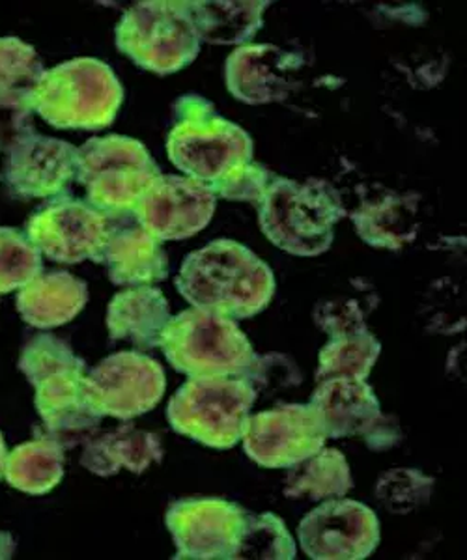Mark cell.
<instances>
[{"instance_id": "ba28073f", "label": "cell", "mask_w": 467, "mask_h": 560, "mask_svg": "<svg viewBox=\"0 0 467 560\" xmlns=\"http://www.w3.org/2000/svg\"><path fill=\"white\" fill-rule=\"evenodd\" d=\"M200 44L189 2H137L116 26V47L157 75L191 65Z\"/></svg>"}, {"instance_id": "30bf717a", "label": "cell", "mask_w": 467, "mask_h": 560, "mask_svg": "<svg viewBox=\"0 0 467 560\" xmlns=\"http://www.w3.org/2000/svg\"><path fill=\"white\" fill-rule=\"evenodd\" d=\"M320 417L311 404H287L247 419L244 448L255 464L289 469L326 445Z\"/></svg>"}, {"instance_id": "d4e9b609", "label": "cell", "mask_w": 467, "mask_h": 560, "mask_svg": "<svg viewBox=\"0 0 467 560\" xmlns=\"http://www.w3.org/2000/svg\"><path fill=\"white\" fill-rule=\"evenodd\" d=\"M200 42L244 45L255 38L269 2H189Z\"/></svg>"}, {"instance_id": "d6986e66", "label": "cell", "mask_w": 467, "mask_h": 560, "mask_svg": "<svg viewBox=\"0 0 467 560\" xmlns=\"http://www.w3.org/2000/svg\"><path fill=\"white\" fill-rule=\"evenodd\" d=\"M308 404L320 417L327 440L366 438L384 417L378 398L365 380L337 377L318 383Z\"/></svg>"}, {"instance_id": "f1b7e54d", "label": "cell", "mask_w": 467, "mask_h": 560, "mask_svg": "<svg viewBox=\"0 0 467 560\" xmlns=\"http://www.w3.org/2000/svg\"><path fill=\"white\" fill-rule=\"evenodd\" d=\"M297 555L294 536L276 514H245L244 533L234 559L292 560Z\"/></svg>"}, {"instance_id": "484cf974", "label": "cell", "mask_w": 467, "mask_h": 560, "mask_svg": "<svg viewBox=\"0 0 467 560\" xmlns=\"http://www.w3.org/2000/svg\"><path fill=\"white\" fill-rule=\"evenodd\" d=\"M4 475L17 490L33 495L47 493L65 475V446L51 438L23 443L7 456Z\"/></svg>"}, {"instance_id": "5bb4252c", "label": "cell", "mask_w": 467, "mask_h": 560, "mask_svg": "<svg viewBox=\"0 0 467 560\" xmlns=\"http://www.w3.org/2000/svg\"><path fill=\"white\" fill-rule=\"evenodd\" d=\"M244 509L221 499H186L168 509L176 559H234L244 533Z\"/></svg>"}, {"instance_id": "277c9868", "label": "cell", "mask_w": 467, "mask_h": 560, "mask_svg": "<svg viewBox=\"0 0 467 560\" xmlns=\"http://www.w3.org/2000/svg\"><path fill=\"white\" fill-rule=\"evenodd\" d=\"M122 84L97 58H75L47 70L34 94L36 110L52 128H109L122 105Z\"/></svg>"}, {"instance_id": "e575fe53", "label": "cell", "mask_w": 467, "mask_h": 560, "mask_svg": "<svg viewBox=\"0 0 467 560\" xmlns=\"http://www.w3.org/2000/svg\"><path fill=\"white\" fill-rule=\"evenodd\" d=\"M4 465H7V446H4V440L0 435V477L4 475Z\"/></svg>"}, {"instance_id": "7c38bea8", "label": "cell", "mask_w": 467, "mask_h": 560, "mask_svg": "<svg viewBox=\"0 0 467 560\" xmlns=\"http://www.w3.org/2000/svg\"><path fill=\"white\" fill-rule=\"evenodd\" d=\"M26 236L49 260L97 264L109 236V217L81 200L60 198L28 219Z\"/></svg>"}, {"instance_id": "8fae6325", "label": "cell", "mask_w": 467, "mask_h": 560, "mask_svg": "<svg viewBox=\"0 0 467 560\" xmlns=\"http://www.w3.org/2000/svg\"><path fill=\"white\" fill-rule=\"evenodd\" d=\"M300 546L316 560H361L380 544L378 516L350 499L324 501L303 517L297 527Z\"/></svg>"}, {"instance_id": "ffe728a7", "label": "cell", "mask_w": 467, "mask_h": 560, "mask_svg": "<svg viewBox=\"0 0 467 560\" xmlns=\"http://www.w3.org/2000/svg\"><path fill=\"white\" fill-rule=\"evenodd\" d=\"M89 301L84 280L66 273L49 271L34 277L17 295V311L26 324L38 329H51L75 318Z\"/></svg>"}, {"instance_id": "8992f818", "label": "cell", "mask_w": 467, "mask_h": 560, "mask_svg": "<svg viewBox=\"0 0 467 560\" xmlns=\"http://www.w3.org/2000/svg\"><path fill=\"white\" fill-rule=\"evenodd\" d=\"M75 176L86 189L90 206L105 215H120L133 213L161 171L142 142L109 135L90 139L79 148Z\"/></svg>"}, {"instance_id": "7a4b0ae2", "label": "cell", "mask_w": 467, "mask_h": 560, "mask_svg": "<svg viewBox=\"0 0 467 560\" xmlns=\"http://www.w3.org/2000/svg\"><path fill=\"white\" fill-rule=\"evenodd\" d=\"M176 290L195 308L245 319L266 311L276 293V277L250 248L218 240L187 256Z\"/></svg>"}, {"instance_id": "ac0fdd59", "label": "cell", "mask_w": 467, "mask_h": 560, "mask_svg": "<svg viewBox=\"0 0 467 560\" xmlns=\"http://www.w3.org/2000/svg\"><path fill=\"white\" fill-rule=\"evenodd\" d=\"M86 370H70L45 377L36 385V408L49 438L73 446L97 432L102 417L84 396Z\"/></svg>"}, {"instance_id": "44dd1931", "label": "cell", "mask_w": 467, "mask_h": 560, "mask_svg": "<svg viewBox=\"0 0 467 560\" xmlns=\"http://www.w3.org/2000/svg\"><path fill=\"white\" fill-rule=\"evenodd\" d=\"M171 318L168 301L161 290L137 287L118 293L110 301L107 329L113 340H124L142 350H152L160 348Z\"/></svg>"}, {"instance_id": "9c48e42d", "label": "cell", "mask_w": 467, "mask_h": 560, "mask_svg": "<svg viewBox=\"0 0 467 560\" xmlns=\"http://www.w3.org/2000/svg\"><path fill=\"white\" fill-rule=\"evenodd\" d=\"M84 396L100 417L133 419L160 404L167 388L165 370L152 357L122 351L103 359L84 376Z\"/></svg>"}, {"instance_id": "4dcf8cb0", "label": "cell", "mask_w": 467, "mask_h": 560, "mask_svg": "<svg viewBox=\"0 0 467 560\" xmlns=\"http://www.w3.org/2000/svg\"><path fill=\"white\" fill-rule=\"evenodd\" d=\"M20 369L34 387L45 377L55 376L70 370H86L83 359H79L71 346L51 335L36 337L21 353Z\"/></svg>"}, {"instance_id": "836d02e7", "label": "cell", "mask_w": 467, "mask_h": 560, "mask_svg": "<svg viewBox=\"0 0 467 560\" xmlns=\"http://www.w3.org/2000/svg\"><path fill=\"white\" fill-rule=\"evenodd\" d=\"M12 536L8 535V533H0V559H8V557H12Z\"/></svg>"}, {"instance_id": "603a6c76", "label": "cell", "mask_w": 467, "mask_h": 560, "mask_svg": "<svg viewBox=\"0 0 467 560\" xmlns=\"http://www.w3.org/2000/svg\"><path fill=\"white\" fill-rule=\"evenodd\" d=\"M161 458L163 446L160 438L128 424L90 441L81 456V464L97 477H113L120 469L141 475Z\"/></svg>"}, {"instance_id": "4316f807", "label": "cell", "mask_w": 467, "mask_h": 560, "mask_svg": "<svg viewBox=\"0 0 467 560\" xmlns=\"http://www.w3.org/2000/svg\"><path fill=\"white\" fill-rule=\"evenodd\" d=\"M45 71L33 45L0 38V107L33 110L34 94Z\"/></svg>"}, {"instance_id": "5b68a950", "label": "cell", "mask_w": 467, "mask_h": 560, "mask_svg": "<svg viewBox=\"0 0 467 560\" xmlns=\"http://www.w3.org/2000/svg\"><path fill=\"white\" fill-rule=\"evenodd\" d=\"M160 348L189 377H242L256 357L234 319L195 306L171 318Z\"/></svg>"}, {"instance_id": "f546056e", "label": "cell", "mask_w": 467, "mask_h": 560, "mask_svg": "<svg viewBox=\"0 0 467 560\" xmlns=\"http://www.w3.org/2000/svg\"><path fill=\"white\" fill-rule=\"evenodd\" d=\"M42 273V253L20 230L0 226V295L26 287Z\"/></svg>"}, {"instance_id": "83f0119b", "label": "cell", "mask_w": 467, "mask_h": 560, "mask_svg": "<svg viewBox=\"0 0 467 560\" xmlns=\"http://www.w3.org/2000/svg\"><path fill=\"white\" fill-rule=\"evenodd\" d=\"M382 353V345L369 329L334 337L320 351L316 382H327L337 377L365 380L371 376L374 364Z\"/></svg>"}, {"instance_id": "52a82bcc", "label": "cell", "mask_w": 467, "mask_h": 560, "mask_svg": "<svg viewBox=\"0 0 467 560\" xmlns=\"http://www.w3.org/2000/svg\"><path fill=\"white\" fill-rule=\"evenodd\" d=\"M256 396L242 377H191L168 401V422L202 445L232 448L244 438Z\"/></svg>"}, {"instance_id": "1f68e13d", "label": "cell", "mask_w": 467, "mask_h": 560, "mask_svg": "<svg viewBox=\"0 0 467 560\" xmlns=\"http://www.w3.org/2000/svg\"><path fill=\"white\" fill-rule=\"evenodd\" d=\"M434 485V478L417 469H390L378 478L376 497L393 514H410L429 503Z\"/></svg>"}, {"instance_id": "2e32d148", "label": "cell", "mask_w": 467, "mask_h": 560, "mask_svg": "<svg viewBox=\"0 0 467 560\" xmlns=\"http://www.w3.org/2000/svg\"><path fill=\"white\" fill-rule=\"evenodd\" d=\"M303 60L271 44L244 45L224 65L232 96L247 105L284 102L297 86Z\"/></svg>"}, {"instance_id": "6da1fadb", "label": "cell", "mask_w": 467, "mask_h": 560, "mask_svg": "<svg viewBox=\"0 0 467 560\" xmlns=\"http://www.w3.org/2000/svg\"><path fill=\"white\" fill-rule=\"evenodd\" d=\"M176 118L167 153L179 173L208 185L215 197L258 205L271 178L253 161L255 144L247 131L221 118L200 96L178 100Z\"/></svg>"}, {"instance_id": "4fadbf2b", "label": "cell", "mask_w": 467, "mask_h": 560, "mask_svg": "<svg viewBox=\"0 0 467 560\" xmlns=\"http://www.w3.org/2000/svg\"><path fill=\"white\" fill-rule=\"evenodd\" d=\"M215 206L218 197L199 179L161 174L135 206L133 215L150 236L173 242L205 230Z\"/></svg>"}, {"instance_id": "7402d4cb", "label": "cell", "mask_w": 467, "mask_h": 560, "mask_svg": "<svg viewBox=\"0 0 467 560\" xmlns=\"http://www.w3.org/2000/svg\"><path fill=\"white\" fill-rule=\"evenodd\" d=\"M352 221L359 237L371 247L398 250L413 242L421 229L419 197L416 192L387 191L359 206Z\"/></svg>"}, {"instance_id": "d6a6232c", "label": "cell", "mask_w": 467, "mask_h": 560, "mask_svg": "<svg viewBox=\"0 0 467 560\" xmlns=\"http://www.w3.org/2000/svg\"><path fill=\"white\" fill-rule=\"evenodd\" d=\"M314 319L331 338L366 329L365 311L352 298L322 303L316 306Z\"/></svg>"}, {"instance_id": "cb8c5ba5", "label": "cell", "mask_w": 467, "mask_h": 560, "mask_svg": "<svg viewBox=\"0 0 467 560\" xmlns=\"http://www.w3.org/2000/svg\"><path fill=\"white\" fill-rule=\"evenodd\" d=\"M284 495L289 499L331 501L342 499L353 488L352 471L345 454L322 446L318 453L289 467Z\"/></svg>"}, {"instance_id": "3957f363", "label": "cell", "mask_w": 467, "mask_h": 560, "mask_svg": "<svg viewBox=\"0 0 467 560\" xmlns=\"http://www.w3.org/2000/svg\"><path fill=\"white\" fill-rule=\"evenodd\" d=\"M348 215L339 192L324 179L273 178L258 202V221L269 242L294 256L324 255L335 224Z\"/></svg>"}, {"instance_id": "e0dca14e", "label": "cell", "mask_w": 467, "mask_h": 560, "mask_svg": "<svg viewBox=\"0 0 467 560\" xmlns=\"http://www.w3.org/2000/svg\"><path fill=\"white\" fill-rule=\"evenodd\" d=\"M109 217V236L97 264L118 287H150L167 279L168 258L160 240L150 236L133 213Z\"/></svg>"}, {"instance_id": "9a60e30c", "label": "cell", "mask_w": 467, "mask_h": 560, "mask_svg": "<svg viewBox=\"0 0 467 560\" xmlns=\"http://www.w3.org/2000/svg\"><path fill=\"white\" fill-rule=\"evenodd\" d=\"M78 174V148L66 140L21 129L8 148L4 178L21 198H51L62 195Z\"/></svg>"}]
</instances>
